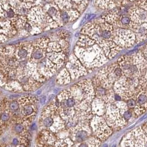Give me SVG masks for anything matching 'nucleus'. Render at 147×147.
<instances>
[{"mask_svg":"<svg viewBox=\"0 0 147 147\" xmlns=\"http://www.w3.org/2000/svg\"><path fill=\"white\" fill-rule=\"evenodd\" d=\"M71 81V78L69 73L68 72L66 69H64L61 72L59 75V82L61 84H69Z\"/></svg>","mask_w":147,"mask_h":147,"instance_id":"nucleus-17","label":"nucleus"},{"mask_svg":"<svg viewBox=\"0 0 147 147\" xmlns=\"http://www.w3.org/2000/svg\"><path fill=\"white\" fill-rule=\"evenodd\" d=\"M125 102L127 103L128 108L130 109V110H132L133 111L134 108L137 106V102H136V100L134 98L127 100Z\"/></svg>","mask_w":147,"mask_h":147,"instance_id":"nucleus-21","label":"nucleus"},{"mask_svg":"<svg viewBox=\"0 0 147 147\" xmlns=\"http://www.w3.org/2000/svg\"><path fill=\"white\" fill-rule=\"evenodd\" d=\"M7 15L9 17H13L14 16V12L13 11V10H11V9H10L8 11Z\"/></svg>","mask_w":147,"mask_h":147,"instance_id":"nucleus-30","label":"nucleus"},{"mask_svg":"<svg viewBox=\"0 0 147 147\" xmlns=\"http://www.w3.org/2000/svg\"><path fill=\"white\" fill-rule=\"evenodd\" d=\"M130 1H136V0H130Z\"/></svg>","mask_w":147,"mask_h":147,"instance_id":"nucleus-36","label":"nucleus"},{"mask_svg":"<svg viewBox=\"0 0 147 147\" xmlns=\"http://www.w3.org/2000/svg\"><path fill=\"white\" fill-rule=\"evenodd\" d=\"M80 33L87 35L95 41L109 60L113 58L122 50L114 42L113 26L102 19L98 22L86 23Z\"/></svg>","mask_w":147,"mask_h":147,"instance_id":"nucleus-1","label":"nucleus"},{"mask_svg":"<svg viewBox=\"0 0 147 147\" xmlns=\"http://www.w3.org/2000/svg\"><path fill=\"white\" fill-rule=\"evenodd\" d=\"M12 144H13L14 146H17V145L18 144V140L17 138H14L13 141H12Z\"/></svg>","mask_w":147,"mask_h":147,"instance_id":"nucleus-32","label":"nucleus"},{"mask_svg":"<svg viewBox=\"0 0 147 147\" xmlns=\"http://www.w3.org/2000/svg\"><path fill=\"white\" fill-rule=\"evenodd\" d=\"M23 130H24V127H23V125L21 124H17L15 125V130L17 133H20L23 131Z\"/></svg>","mask_w":147,"mask_h":147,"instance_id":"nucleus-26","label":"nucleus"},{"mask_svg":"<svg viewBox=\"0 0 147 147\" xmlns=\"http://www.w3.org/2000/svg\"><path fill=\"white\" fill-rule=\"evenodd\" d=\"M139 79L128 78L122 76L114 84L113 89L116 94L121 97L122 101L134 97L136 90L139 85Z\"/></svg>","mask_w":147,"mask_h":147,"instance_id":"nucleus-7","label":"nucleus"},{"mask_svg":"<svg viewBox=\"0 0 147 147\" xmlns=\"http://www.w3.org/2000/svg\"><path fill=\"white\" fill-rule=\"evenodd\" d=\"M0 119L2 121H7L10 119V116H9V114L7 113H2L1 115Z\"/></svg>","mask_w":147,"mask_h":147,"instance_id":"nucleus-27","label":"nucleus"},{"mask_svg":"<svg viewBox=\"0 0 147 147\" xmlns=\"http://www.w3.org/2000/svg\"><path fill=\"white\" fill-rule=\"evenodd\" d=\"M58 12L57 9L55 7H53L49 8L48 11V13L51 17H57V16H58Z\"/></svg>","mask_w":147,"mask_h":147,"instance_id":"nucleus-24","label":"nucleus"},{"mask_svg":"<svg viewBox=\"0 0 147 147\" xmlns=\"http://www.w3.org/2000/svg\"><path fill=\"white\" fill-rule=\"evenodd\" d=\"M146 126L147 127V123H146Z\"/></svg>","mask_w":147,"mask_h":147,"instance_id":"nucleus-37","label":"nucleus"},{"mask_svg":"<svg viewBox=\"0 0 147 147\" xmlns=\"http://www.w3.org/2000/svg\"><path fill=\"white\" fill-rule=\"evenodd\" d=\"M66 70L70 75L71 80L75 79L87 74V69L83 65L75 55H71L66 64Z\"/></svg>","mask_w":147,"mask_h":147,"instance_id":"nucleus-12","label":"nucleus"},{"mask_svg":"<svg viewBox=\"0 0 147 147\" xmlns=\"http://www.w3.org/2000/svg\"><path fill=\"white\" fill-rule=\"evenodd\" d=\"M92 81L94 87L95 97L103 100L106 103L116 101L114 99L115 93L113 89H107L103 86L96 77L93 79Z\"/></svg>","mask_w":147,"mask_h":147,"instance_id":"nucleus-14","label":"nucleus"},{"mask_svg":"<svg viewBox=\"0 0 147 147\" xmlns=\"http://www.w3.org/2000/svg\"><path fill=\"white\" fill-rule=\"evenodd\" d=\"M10 147V146H8V147Z\"/></svg>","mask_w":147,"mask_h":147,"instance_id":"nucleus-38","label":"nucleus"},{"mask_svg":"<svg viewBox=\"0 0 147 147\" xmlns=\"http://www.w3.org/2000/svg\"><path fill=\"white\" fill-rule=\"evenodd\" d=\"M134 98L137 102V106L133 111L138 117L146 112L147 110V89L139 85L136 89Z\"/></svg>","mask_w":147,"mask_h":147,"instance_id":"nucleus-13","label":"nucleus"},{"mask_svg":"<svg viewBox=\"0 0 147 147\" xmlns=\"http://www.w3.org/2000/svg\"><path fill=\"white\" fill-rule=\"evenodd\" d=\"M128 110L130 109L124 101L111 102L107 103L106 111L103 117L113 130L121 128L128 124L124 118V114Z\"/></svg>","mask_w":147,"mask_h":147,"instance_id":"nucleus-5","label":"nucleus"},{"mask_svg":"<svg viewBox=\"0 0 147 147\" xmlns=\"http://www.w3.org/2000/svg\"><path fill=\"white\" fill-rule=\"evenodd\" d=\"M92 133L90 121H80L71 128V138L77 143L83 142L90 137Z\"/></svg>","mask_w":147,"mask_h":147,"instance_id":"nucleus-11","label":"nucleus"},{"mask_svg":"<svg viewBox=\"0 0 147 147\" xmlns=\"http://www.w3.org/2000/svg\"><path fill=\"white\" fill-rule=\"evenodd\" d=\"M75 49V54L87 70L100 68L109 59L102 48L89 36L81 34Z\"/></svg>","mask_w":147,"mask_h":147,"instance_id":"nucleus-2","label":"nucleus"},{"mask_svg":"<svg viewBox=\"0 0 147 147\" xmlns=\"http://www.w3.org/2000/svg\"><path fill=\"white\" fill-rule=\"evenodd\" d=\"M91 106L93 115L103 117L106 111L107 106V103L103 100L95 97L91 102Z\"/></svg>","mask_w":147,"mask_h":147,"instance_id":"nucleus-15","label":"nucleus"},{"mask_svg":"<svg viewBox=\"0 0 147 147\" xmlns=\"http://www.w3.org/2000/svg\"><path fill=\"white\" fill-rule=\"evenodd\" d=\"M40 103L43 104L46 101V97L45 96H43L42 98L40 99Z\"/></svg>","mask_w":147,"mask_h":147,"instance_id":"nucleus-33","label":"nucleus"},{"mask_svg":"<svg viewBox=\"0 0 147 147\" xmlns=\"http://www.w3.org/2000/svg\"><path fill=\"white\" fill-rule=\"evenodd\" d=\"M20 81L22 85H26L29 82V78L27 76H23L20 79Z\"/></svg>","mask_w":147,"mask_h":147,"instance_id":"nucleus-28","label":"nucleus"},{"mask_svg":"<svg viewBox=\"0 0 147 147\" xmlns=\"http://www.w3.org/2000/svg\"><path fill=\"white\" fill-rule=\"evenodd\" d=\"M32 57L35 60H40L43 57V53L40 50H37L33 52Z\"/></svg>","mask_w":147,"mask_h":147,"instance_id":"nucleus-23","label":"nucleus"},{"mask_svg":"<svg viewBox=\"0 0 147 147\" xmlns=\"http://www.w3.org/2000/svg\"><path fill=\"white\" fill-rule=\"evenodd\" d=\"M123 71L117 62L100 69L95 76L106 88L113 89L114 84L123 76Z\"/></svg>","mask_w":147,"mask_h":147,"instance_id":"nucleus-6","label":"nucleus"},{"mask_svg":"<svg viewBox=\"0 0 147 147\" xmlns=\"http://www.w3.org/2000/svg\"><path fill=\"white\" fill-rule=\"evenodd\" d=\"M28 51L27 50L24 49V48H21L17 51L18 57L21 59H24L26 58L28 55Z\"/></svg>","mask_w":147,"mask_h":147,"instance_id":"nucleus-22","label":"nucleus"},{"mask_svg":"<svg viewBox=\"0 0 147 147\" xmlns=\"http://www.w3.org/2000/svg\"><path fill=\"white\" fill-rule=\"evenodd\" d=\"M117 62L124 76L128 78L139 79L147 70V60L142 51L130 55H123L118 58Z\"/></svg>","mask_w":147,"mask_h":147,"instance_id":"nucleus-4","label":"nucleus"},{"mask_svg":"<svg viewBox=\"0 0 147 147\" xmlns=\"http://www.w3.org/2000/svg\"><path fill=\"white\" fill-rule=\"evenodd\" d=\"M54 121L53 118H52L51 116L45 118L43 121V124L44 127L46 128H49L53 125Z\"/></svg>","mask_w":147,"mask_h":147,"instance_id":"nucleus-19","label":"nucleus"},{"mask_svg":"<svg viewBox=\"0 0 147 147\" xmlns=\"http://www.w3.org/2000/svg\"><path fill=\"white\" fill-rule=\"evenodd\" d=\"M102 141L95 136L89 137L83 142L79 143L77 147H100ZM73 147H74L73 146Z\"/></svg>","mask_w":147,"mask_h":147,"instance_id":"nucleus-16","label":"nucleus"},{"mask_svg":"<svg viewBox=\"0 0 147 147\" xmlns=\"http://www.w3.org/2000/svg\"><path fill=\"white\" fill-rule=\"evenodd\" d=\"M7 63L8 65L10 66H13L15 65L16 62L15 60L12 58H8L7 60Z\"/></svg>","mask_w":147,"mask_h":147,"instance_id":"nucleus-29","label":"nucleus"},{"mask_svg":"<svg viewBox=\"0 0 147 147\" xmlns=\"http://www.w3.org/2000/svg\"><path fill=\"white\" fill-rule=\"evenodd\" d=\"M19 147H26V146H24V145H21L20 146H19Z\"/></svg>","mask_w":147,"mask_h":147,"instance_id":"nucleus-35","label":"nucleus"},{"mask_svg":"<svg viewBox=\"0 0 147 147\" xmlns=\"http://www.w3.org/2000/svg\"><path fill=\"white\" fill-rule=\"evenodd\" d=\"M147 143V136L142 127H138L123 137L119 147H146Z\"/></svg>","mask_w":147,"mask_h":147,"instance_id":"nucleus-9","label":"nucleus"},{"mask_svg":"<svg viewBox=\"0 0 147 147\" xmlns=\"http://www.w3.org/2000/svg\"><path fill=\"white\" fill-rule=\"evenodd\" d=\"M34 112V109L33 107L30 105H27L23 107V113L24 116H28L32 114Z\"/></svg>","mask_w":147,"mask_h":147,"instance_id":"nucleus-20","label":"nucleus"},{"mask_svg":"<svg viewBox=\"0 0 147 147\" xmlns=\"http://www.w3.org/2000/svg\"><path fill=\"white\" fill-rule=\"evenodd\" d=\"M90 125L93 135L101 141L108 139L113 133V129L109 126L102 116L94 115L90 121Z\"/></svg>","mask_w":147,"mask_h":147,"instance_id":"nucleus-8","label":"nucleus"},{"mask_svg":"<svg viewBox=\"0 0 147 147\" xmlns=\"http://www.w3.org/2000/svg\"><path fill=\"white\" fill-rule=\"evenodd\" d=\"M113 30L114 42L122 49L132 47L136 43V35L129 28L113 27Z\"/></svg>","mask_w":147,"mask_h":147,"instance_id":"nucleus-10","label":"nucleus"},{"mask_svg":"<svg viewBox=\"0 0 147 147\" xmlns=\"http://www.w3.org/2000/svg\"><path fill=\"white\" fill-rule=\"evenodd\" d=\"M130 21L128 28L133 32L136 43L147 39V0H139L129 10Z\"/></svg>","mask_w":147,"mask_h":147,"instance_id":"nucleus-3","label":"nucleus"},{"mask_svg":"<svg viewBox=\"0 0 147 147\" xmlns=\"http://www.w3.org/2000/svg\"><path fill=\"white\" fill-rule=\"evenodd\" d=\"M35 126H36V125H35V123H33V124H32L31 125V126H30V128H31L32 130H34L35 128Z\"/></svg>","mask_w":147,"mask_h":147,"instance_id":"nucleus-34","label":"nucleus"},{"mask_svg":"<svg viewBox=\"0 0 147 147\" xmlns=\"http://www.w3.org/2000/svg\"><path fill=\"white\" fill-rule=\"evenodd\" d=\"M142 53L143 54V55H144L145 58H146V60H147V45H146V47L144 48V49H143Z\"/></svg>","mask_w":147,"mask_h":147,"instance_id":"nucleus-31","label":"nucleus"},{"mask_svg":"<svg viewBox=\"0 0 147 147\" xmlns=\"http://www.w3.org/2000/svg\"><path fill=\"white\" fill-rule=\"evenodd\" d=\"M19 108V103L17 101H13L10 104V108L12 111H16Z\"/></svg>","mask_w":147,"mask_h":147,"instance_id":"nucleus-25","label":"nucleus"},{"mask_svg":"<svg viewBox=\"0 0 147 147\" xmlns=\"http://www.w3.org/2000/svg\"><path fill=\"white\" fill-rule=\"evenodd\" d=\"M74 141L70 138L61 139L57 143V147H73Z\"/></svg>","mask_w":147,"mask_h":147,"instance_id":"nucleus-18","label":"nucleus"}]
</instances>
